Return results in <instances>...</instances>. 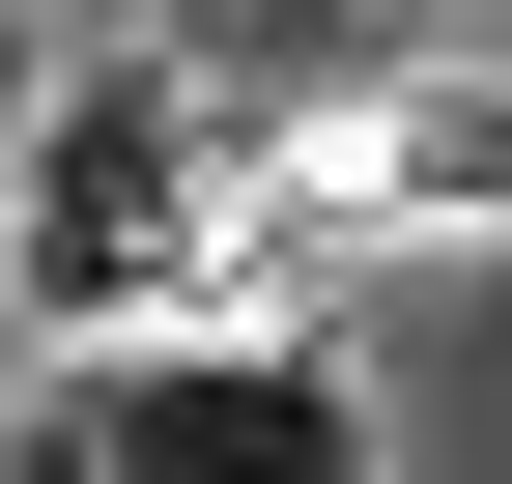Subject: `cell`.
Segmentation results:
<instances>
[{"instance_id": "6da1fadb", "label": "cell", "mask_w": 512, "mask_h": 484, "mask_svg": "<svg viewBox=\"0 0 512 484\" xmlns=\"http://www.w3.org/2000/svg\"><path fill=\"white\" fill-rule=\"evenodd\" d=\"M228 114L200 57H86L29 114V342H143V314H228Z\"/></svg>"}, {"instance_id": "7a4b0ae2", "label": "cell", "mask_w": 512, "mask_h": 484, "mask_svg": "<svg viewBox=\"0 0 512 484\" xmlns=\"http://www.w3.org/2000/svg\"><path fill=\"white\" fill-rule=\"evenodd\" d=\"M86 484H370V371L285 314H143L86 371Z\"/></svg>"}, {"instance_id": "3957f363", "label": "cell", "mask_w": 512, "mask_h": 484, "mask_svg": "<svg viewBox=\"0 0 512 484\" xmlns=\"http://www.w3.org/2000/svg\"><path fill=\"white\" fill-rule=\"evenodd\" d=\"M256 228H512V86L484 57H399L313 171H256Z\"/></svg>"}, {"instance_id": "277c9868", "label": "cell", "mask_w": 512, "mask_h": 484, "mask_svg": "<svg viewBox=\"0 0 512 484\" xmlns=\"http://www.w3.org/2000/svg\"><path fill=\"white\" fill-rule=\"evenodd\" d=\"M0 342H29V143H0Z\"/></svg>"}]
</instances>
